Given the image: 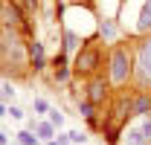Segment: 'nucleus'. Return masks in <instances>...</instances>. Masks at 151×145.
Instances as JSON below:
<instances>
[{
	"label": "nucleus",
	"instance_id": "nucleus-4",
	"mask_svg": "<svg viewBox=\"0 0 151 145\" xmlns=\"http://www.w3.org/2000/svg\"><path fill=\"white\" fill-rule=\"evenodd\" d=\"M99 64V52H96L93 47H87L84 52H78V61H76V70L78 72H90Z\"/></svg>",
	"mask_w": 151,
	"mask_h": 145
},
{
	"label": "nucleus",
	"instance_id": "nucleus-12",
	"mask_svg": "<svg viewBox=\"0 0 151 145\" xmlns=\"http://www.w3.org/2000/svg\"><path fill=\"white\" fill-rule=\"evenodd\" d=\"M12 93H15V90H12V84H6V87L0 90V99H12Z\"/></svg>",
	"mask_w": 151,
	"mask_h": 145
},
{
	"label": "nucleus",
	"instance_id": "nucleus-16",
	"mask_svg": "<svg viewBox=\"0 0 151 145\" xmlns=\"http://www.w3.org/2000/svg\"><path fill=\"white\" fill-rule=\"evenodd\" d=\"M6 113H9V110L3 108V105H0V119H3V116H6Z\"/></svg>",
	"mask_w": 151,
	"mask_h": 145
},
{
	"label": "nucleus",
	"instance_id": "nucleus-10",
	"mask_svg": "<svg viewBox=\"0 0 151 145\" xmlns=\"http://www.w3.org/2000/svg\"><path fill=\"white\" fill-rule=\"evenodd\" d=\"M50 122H52V125H64V116H61V113H58V110H50Z\"/></svg>",
	"mask_w": 151,
	"mask_h": 145
},
{
	"label": "nucleus",
	"instance_id": "nucleus-3",
	"mask_svg": "<svg viewBox=\"0 0 151 145\" xmlns=\"http://www.w3.org/2000/svg\"><path fill=\"white\" fill-rule=\"evenodd\" d=\"M125 145H151V119H142L139 125H134L128 131Z\"/></svg>",
	"mask_w": 151,
	"mask_h": 145
},
{
	"label": "nucleus",
	"instance_id": "nucleus-5",
	"mask_svg": "<svg viewBox=\"0 0 151 145\" xmlns=\"http://www.w3.org/2000/svg\"><path fill=\"white\" fill-rule=\"evenodd\" d=\"M137 32H151V0L142 3V12H139V20H137Z\"/></svg>",
	"mask_w": 151,
	"mask_h": 145
},
{
	"label": "nucleus",
	"instance_id": "nucleus-6",
	"mask_svg": "<svg viewBox=\"0 0 151 145\" xmlns=\"http://www.w3.org/2000/svg\"><path fill=\"white\" fill-rule=\"evenodd\" d=\"M102 99H105V84H102V81H96L93 87H90V102H93V105H99Z\"/></svg>",
	"mask_w": 151,
	"mask_h": 145
},
{
	"label": "nucleus",
	"instance_id": "nucleus-9",
	"mask_svg": "<svg viewBox=\"0 0 151 145\" xmlns=\"http://www.w3.org/2000/svg\"><path fill=\"white\" fill-rule=\"evenodd\" d=\"M18 136H20V145H35V139H38V136H32L29 131H20Z\"/></svg>",
	"mask_w": 151,
	"mask_h": 145
},
{
	"label": "nucleus",
	"instance_id": "nucleus-8",
	"mask_svg": "<svg viewBox=\"0 0 151 145\" xmlns=\"http://www.w3.org/2000/svg\"><path fill=\"white\" fill-rule=\"evenodd\" d=\"M32 61H35V70H41L44 67V50H41V44H32Z\"/></svg>",
	"mask_w": 151,
	"mask_h": 145
},
{
	"label": "nucleus",
	"instance_id": "nucleus-2",
	"mask_svg": "<svg viewBox=\"0 0 151 145\" xmlns=\"http://www.w3.org/2000/svg\"><path fill=\"white\" fill-rule=\"evenodd\" d=\"M137 81L142 87L151 84V38H145L137 50Z\"/></svg>",
	"mask_w": 151,
	"mask_h": 145
},
{
	"label": "nucleus",
	"instance_id": "nucleus-17",
	"mask_svg": "<svg viewBox=\"0 0 151 145\" xmlns=\"http://www.w3.org/2000/svg\"><path fill=\"white\" fill-rule=\"evenodd\" d=\"M0 145H6V134H0Z\"/></svg>",
	"mask_w": 151,
	"mask_h": 145
},
{
	"label": "nucleus",
	"instance_id": "nucleus-11",
	"mask_svg": "<svg viewBox=\"0 0 151 145\" xmlns=\"http://www.w3.org/2000/svg\"><path fill=\"white\" fill-rule=\"evenodd\" d=\"M84 139H87V136H84V134H81V131H73V134H70V142H84Z\"/></svg>",
	"mask_w": 151,
	"mask_h": 145
},
{
	"label": "nucleus",
	"instance_id": "nucleus-19",
	"mask_svg": "<svg viewBox=\"0 0 151 145\" xmlns=\"http://www.w3.org/2000/svg\"><path fill=\"white\" fill-rule=\"evenodd\" d=\"M50 145H58V142H50Z\"/></svg>",
	"mask_w": 151,
	"mask_h": 145
},
{
	"label": "nucleus",
	"instance_id": "nucleus-13",
	"mask_svg": "<svg viewBox=\"0 0 151 145\" xmlns=\"http://www.w3.org/2000/svg\"><path fill=\"white\" fill-rule=\"evenodd\" d=\"M102 35L108 38V41H111V38H113V26H111V23H105V26H102Z\"/></svg>",
	"mask_w": 151,
	"mask_h": 145
},
{
	"label": "nucleus",
	"instance_id": "nucleus-18",
	"mask_svg": "<svg viewBox=\"0 0 151 145\" xmlns=\"http://www.w3.org/2000/svg\"><path fill=\"white\" fill-rule=\"evenodd\" d=\"M0 55H3V44H0Z\"/></svg>",
	"mask_w": 151,
	"mask_h": 145
},
{
	"label": "nucleus",
	"instance_id": "nucleus-14",
	"mask_svg": "<svg viewBox=\"0 0 151 145\" xmlns=\"http://www.w3.org/2000/svg\"><path fill=\"white\" fill-rule=\"evenodd\" d=\"M35 110L38 113H47V102L44 99H35Z\"/></svg>",
	"mask_w": 151,
	"mask_h": 145
},
{
	"label": "nucleus",
	"instance_id": "nucleus-1",
	"mask_svg": "<svg viewBox=\"0 0 151 145\" xmlns=\"http://www.w3.org/2000/svg\"><path fill=\"white\" fill-rule=\"evenodd\" d=\"M128 75H131V55H128L125 47H119L111 55V81L113 84H125Z\"/></svg>",
	"mask_w": 151,
	"mask_h": 145
},
{
	"label": "nucleus",
	"instance_id": "nucleus-7",
	"mask_svg": "<svg viewBox=\"0 0 151 145\" xmlns=\"http://www.w3.org/2000/svg\"><path fill=\"white\" fill-rule=\"evenodd\" d=\"M52 122H41V125H35V131H38V136L41 139H52Z\"/></svg>",
	"mask_w": 151,
	"mask_h": 145
},
{
	"label": "nucleus",
	"instance_id": "nucleus-15",
	"mask_svg": "<svg viewBox=\"0 0 151 145\" xmlns=\"http://www.w3.org/2000/svg\"><path fill=\"white\" fill-rule=\"evenodd\" d=\"M9 113H12V119H23V110L20 108H9Z\"/></svg>",
	"mask_w": 151,
	"mask_h": 145
}]
</instances>
